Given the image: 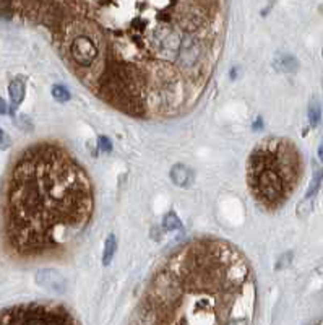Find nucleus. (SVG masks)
I'll return each mask as SVG.
<instances>
[{"instance_id":"obj_12","label":"nucleus","mask_w":323,"mask_h":325,"mask_svg":"<svg viewBox=\"0 0 323 325\" xmlns=\"http://www.w3.org/2000/svg\"><path fill=\"white\" fill-rule=\"evenodd\" d=\"M309 122L312 127H317L320 124V119H321V108H320V103L317 99H312L310 104H309Z\"/></svg>"},{"instance_id":"obj_17","label":"nucleus","mask_w":323,"mask_h":325,"mask_svg":"<svg viewBox=\"0 0 323 325\" xmlns=\"http://www.w3.org/2000/svg\"><path fill=\"white\" fill-rule=\"evenodd\" d=\"M12 145V138L8 137V133L5 130L0 129V150H7Z\"/></svg>"},{"instance_id":"obj_14","label":"nucleus","mask_w":323,"mask_h":325,"mask_svg":"<svg viewBox=\"0 0 323 325\" xmlns=\"http://www.w3.org/2000/svg\"><path fill=\"white\" fill-rule=\"evenodd\" d=\"M51 93H52L54 99L59 101V103H67V101H70V98H72L70 91H69L67 88H65V87H62V85H54Z\"/></svg>"},{"instance_id":"obj_2","label":"nucleus","mask_w":323,"mask_h":325,"mask_svg":"<svg viewBox=\"0 0 323 325\" xmlns=\"http://www.w3.org/2000/svg\"><path fill=\"white\" fill-rule=\"evenodd\" d=\"M93 213V182L69 148L39 141L16 156L2 205L4 239L16 259H62L87 233Z\"/></svg>"},{"instance_id":"obj_15","label":"nucleus","mask_w":323,"mask_h":325,"mask_svg":"<svg viewBox=\"0 0 323 325\" xmlns=\"http://www.w3.org/2000/svg\"><path fill=\"white\" fill-rule=\"evenodd\" d=\"M312 200L313 198H304L302 202L297 205V216L299 218H306L310 213V210H312Z\"/></svg>"},{"instance_id":"obj_6","label":"nucleus","mask_w":323,"mask_h":325,"mask_svg":"<svg viewBox=\"0 0 323 325\" xmlns=\"http://www.w3.org/2000/svg\"><path fill=\"white\" fill-rule=\"evenodd\" d=\"M36 283L42 286V288L54 291V293H65L67 290V281L63 276L52 269H42L36 273Z\"/></svg>"},{"instance_id":"obj_3","label":"nucleus","mask_w":323,"mask_h":325,"mask_svg":"<svg viewBox=\"0 0 323 325\" xmlns=\"http://www.w3.org/2000/svg\"><path fill=\"white\" fill-rule=\"evenodd\" d=\"M255 278L231 242L197 237L161 262L135 311L137 323H250Z\"/></svg>"},{"instance_id":"obj_8","label":"nucleus","mask_w":323,"mask_h":325,"mask_svg":"<svg viewBox=\"0 0 323 325\" xmlns=\"http://www.w3.org/2000/svg\"><path fill=\"white\" fill-rule=\"evenodd\" d=\"M170 179H173V182L179 187H187L190 184V180H192V173H190V169L184 165H176L170 169Z\"/></svg>"},{"instance_id":"obj_4","label":"nucleus","mask_w":323,"mask_h":325,"mask_svg":"<svg viewBox=\"0 0 323 325\" xmlns=\"http://www.w3.org/2000/svg\"><path fill=\"white\" fill-rule=\"evenodd\" d=\"M300 169L294 143L278 137L262 140L247 159V187L255 204L267 212L279 208L296 189Z\"/></svg>"},{"instance_id":"obj_18","label":"nucleus","mask_w":323,"mask_h":325,"mask_svg":"<svg viewBox=\"0 0 323 325\" xmlns=\"http://www.w3.org/2000/svg\"><path fill=\"white\" fill-rule=\"evenodd\" d=\"M8 112V106H7V103L2 99V98H0V114H2V116H4V114H7Z\"/></svg>"},{"instance_id":"obj_13","label":"nucleus","mask_w":323,"mask_h":325,"mask_svg":"<svg viewBox=\"0 0 323 325\" xmlns=\"http://www.w3.org/2000/svg\"><path fill=\"white\" fill-rule=\"evenodd\" d=\"M163 228L164 231H174V229L180 228V219L174 212H169L163 218Z\"/></svg>"},{"instance_id":"obj_7","label":"nucleus","mask_w":323,"mask_h":325,"mask_svg":"<svg viewBox=\"0 0 323 325\" xmlns=\"http://www.w3.org/2000/svg\"><path fill=\"white\" fill-rule=\"evenodd\" d=\"M273 65H274V69H276L278 72L294 73V72H297V69H299V60L294 55H291V54H279V55H276V59H274Z\"/></svg>"},{"instance_id":"obj_16","label":"nucleus","mask_w":323,"mask_h":325,"mask_svg":"<svg viewBox=\"0 0 323 325\" xmlns=\"http://www.w3.org/2000/svg\"><path fill=\"white\" fill-rule=\"evenodd\" d=\"M98 148H99L101 151H104V153H109V151H112V141H111L107 137L101 135V137L98 138Z\"/></svg>"},{"instance_id":"obj_10","label":"nucleus","mask_w":323,"mask_h":325,"mask_svg":"<svg viewBox=\"0 0 323 325\" xmlns=\"http://www.w3.org/2000/svg\"><path fill=\"white\" fill-rule=\"evenodd\" d=\"M116 251H117V239L114 234H111L106 239V244H104V254H102V263L106 267L112 262L114 255H116Z\"/></svg>"},{"instance_id":"obj_9","label":"nucleus","mask_w":323,"mask_h":325,"mask_svg":"<svg viewBox=\"0 0 323 325\" xmlns=\"http://www.w3.org/2000/svg\"><path fill=\"white\" fill-rule=\"evenodd\" d=\"M25 93H26V85L21 78H15L8 85V94H10V99L13 103V106H20L25 99Z\"/></svg>"},{"instance_id":"obj_5","label":"nucleus","mask_w":323,"mask_h":325,"mask_svg":"<svg viewBox=\"0 0 323 325\" xmlns=\"http://www.w3.org/2000/svg\"><path fill=\"white\" fill-rule=\"evenodd\" d=\"M73 315L62 304L28 302L0 311V323H73Z\"/></svg>"},{"instance_id":"obj_1","label":"nucleus","mask_w":323,"mask_h":325,"mask_svg":"<svg viewBox=\"0 0 323 325\" xmlns=\"http://www.w3.org/2000/svg\"><path fill=\"white\" fill-rule=\"evenodd\" d=\"M229 0H0L41 26L94 98L140 120L184 117L221 59Z\"/></svg>"},{"instance_id":"obj_20","label":"nucleus","mask_w":323,"mask_h":325,"mask_svg":"<svg viewBox=\"0 0 323 325\" xmlns=\"http://www.w3.org/2000/svg\"><path fill=\"white\" fill-rule=\"evenodd\" d=\"M321 57H323V49H321Z\"/></svg>"},{"instance_id":"obj_11","label":"nucleus","mask_w":323,"mask_h":325,"mask_svg":"<svg viewBox=\"0 0 323 325\" xmlns=\"http://www.w3.org/2000/svg\"><path fill=\"white\" fill-rule=\"evenodd\" d=\"M321 180H323V169H315V173H313V177L310 180V186L307 189L306 192V198H313L317 195V192L320 190V186H321Z\"/></svg>"},{"instance_id":"obj_19","label":"nucleus","mask_w":323,"mask_h":325,"mask_svg":"<svg viewBox=\"0 0 323 325\" xmlns=\"http://www.w3.org/2000/svg\"><path fill=\"white\" fill-rule=\"evenodd\" d=\"M318 158H320V161L323 162V141H321V145L318 147Z\"/></svg>"}]
</instances>
